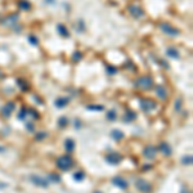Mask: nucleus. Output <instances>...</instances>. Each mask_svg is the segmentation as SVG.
<instances>
[{"mask_svg":"<svg viewBox=\"0 0 193 193\" xmlns=\"http://www.w3.org/2000/svg\"><path fill=\"white\" fill-rule=\"evenodd\" d=\"M67 124H68V119L66 116H61L59 119H58V126H59V127L67 126Z\"/></svg>","mask_w":193,"mask_h":193,"instance_id":"obj_24","label":"nucleus"},{"mask_svg":"<svg viewBox=\"0 0 193 193\" xmlns=\"http://www.w3.org/2000/svg\"><path fill=\"white\" fill-rule=\"evenodd\" d=\"M156 153H157V148L153 146H148L144 148V151H143V154L149 160H153L154 156H156Z\"/></svg>","mask_w":193,"mask_h":193,"instance_id":"obj_10","label":"nucleus"},{"mask_svg":"<svg viewBox=\"0 0 193 193\" xmlns=\"http://www.w3.org/2000/svg\"><path fill=\"white\" fill-rule=\"evenodd\" d=\"M19 18V15L18 14H10L8 15V17H5L3 21H2V23H4V26H10V25H15V22L18 21Z\"/></svg>","mask_w":193,"mask_h":193,"instance_id":"obj_13","label":"nucleus"},{"mask_svg":"<svg viewBox=\"0 0 193 193\" xmlns=\"http://www.w3.org/2000/svg\"><path fill=\"white\" fill-rule=\"evenodd\" d=\"M17 84L19 85V88H21V89H22V90H25V92H26V90H27V89H29V86H27V84H26L25 81L22 83V80H21V79H18V80H17Z\"/></svg>","mask_w":193,"mask_h":193,"instance_id":"obj_28","label":"nucleus"},{"mask_svg":"<svg viewBox=\"0 0 193 193\" xmlns=\"http://www.w3.org/2000/svg\"><path fill=\"white\" fill-rule=\"evenodd\" d=\"M166 56L170 57V58H174V59H178V58L180 57L178 49H176V48H174V46H170V48H168V49H166Z\"/></svg>","mask_w":193,"mask_h":193,"instance_id":"obj_15","label":"nucleus"},{"mask_svg":"<svg viewBox=\"0 0 193 193\" xmlns=\"http://www.w3.org/2000/svg\"><path fill=\"white\" fill-rule=\"evenodd\" d=\"M135 119H137V113H135V112L131 111V110H127L125 116H124V122H131Z\"/></svg>","mask_w":193,"mask_h":193,"instance_id":"obj_17","label":"nucleus"},{"mask_svg":"<svg viewBox=\"0 0 193 193\" xmlns=\"http://www.w3.org/2000/svg\"><path fill=\"white\" fill-rule=\"evenodd\" d=\"M45 3H48V4H52V3H54V0H45Z\"/></svg>","mask_w":193,"mask_h":193,"instance_id":"obj_36","label":"nucleus"},{"mask_svg":"<svg viewBox=\"0 0 193 193\" xmlns=\"http://www.w3.org/2000/svg\"><path fill=\"white\" fill-rule=\"evenodd\" d=\"M75 141L73 139H71V138H67L66 141H64V148H66V151L67 152H72L73 149H75Z\"/></svg>","mask_w":193,"mask_h":193,"instance_id":"obj_18","label":"nucleus"},{"mask_svg":"<svg viewBox=\"0 0 193 193\" xmlns=\"http://www.w3.org/2000/svg\"><path fill=\"white\" fill-rule=\"evenodd\" d=\"M139 107H141V110L144 112V113H151L152 111L156 110V102L151 98H142L139 100Z\"/></svg>","mask_w":193,"mask_h":193,"instance_id":"obj_2","label":"nucleus"},{"mask_svg":"<svg viewBox=\"0 0 193 193\" xmlns=\"http://www.w3.org/2000/svg\"><path fill=\"white\" fill-rule=\"evenodd\" d=\"M68 102H69L68 98H64V96H59V98H57V99L54 100V106L57 107V108H63L64 106H67V104H68Z\"/></svg>","mask_w":193,"mask_h":193,"instance_id":"obj_16","label":"nucleus"},{"mask_svg":"<svg viewBox=\"0 0 193 193\" xmlns=\"http://www.w3.org/2000/svg\"><path fill=\"white\" fill-rule=\"evenodd\" d=\"M129 12H130V14L133 15L134 18H141L142 15L144 14L143 9L139 7L138 4H131V5H129Z\"/></svg>","mask_w":193,"mask_h":193,"instance_id":"obj_8","label":"nucleus"},{"mask_svg":"<svg viewBox=\"0 0 193 193\" xmlns=\"http://www.w3.org/2000/svg\"><path fill=\"white\" fill-rule=\"evenodd\" d=\"M160 29H161V31H162L164 34L169 35V36L175 37V36H179L180 35V31L176 27H174V26H171L170 23H161L160 25Z\"/></svg>","mask_w":193,"mask_h":193,"instance_id":"obj_4","label":"nucleus"},{"mask_svg":"<svg viewBox=\"0 0 193 193\" xmlns=\"http://www.w3.org/2000/svg\"><path fill=\"white\" fill-rule=\"evenodd\" d=\"M112 184L116 185V187H119L120 189H126L127 188V181L124 179V178H121V176H115L113 179H112Z\"/></svg>","mask_w":193,"mask_h":193,"instance_id":"obj_9","label":"nucleus"},{"mask_svg":"<svg viewBox=\"0 0 193 193\" xmlns=\"http://www.w3.org/2000/svg\"><path fill=\"white\" fill-rule=\"evenodd\" d=\"M111 138L115 139V141H121V139L124 138V133L119 130V129H115V130L111 131Z\"/></svg>","mask_w":193,"mask_h":193,"instance_id":"obj_19","label":"nucleus"},{"mask_svg":"<svg viewBox=\"0 0 193 193\" xmlns=\"http://www.w3.org/2000/svg\"><path fill=\"white\" fill-rule=\"evenodd\" d=\"M30 180H31L32 184H35L37 187H41V188H48V185H49V180L41 178V176H39V175H31Z\"/></svg>","mask_w":193,"mask_h":193,"instance_id":"obj_6","label":"nucleus"},{"mask_svg":"<svg viewBox=\"0 0 193 193\" xmlns=\"http://www.w3.org/2000/svg\"><path fill=\"white\" fill-rule=\"evenodd\" d=\"M29 41L31 42L32 45H37V44H39V40H37V37L34 36V35H30V36H29Z\"/></svg>","mask_w":193,"mask_h":193,"instance_id":"obj_30","label":"nucleus"},{"mask_svg":"<svg viewBox=\"0 0 193 193\" xmlns=\"http://www.w3.org/2000/svg\"><path fill=\"white\" fill-rule=\"evenodd\" d=\"M149 168H151V166H149V165H148V166H144V168H143V170H144V171H146V170H149Z\"/></svg>","mask_w":193,"mask_h":193,"instance_id":"obj_38","label":"nucleus"},{"mask_svg":"<svg viewBox=\"0 0 193 193\" xmlns=\"http://www.w3.org/2000/svg\"><path fill=\"white\" fill-rule=\"evenodd\" d=\"M106 161L111 165H119L121 161H122V156L120 153H116V152H111L106 156Z\"/></svg>","mask_w":193,"mask_h":193,"instance_id":"obj_7","label":"nucleus"},{"mask_svg":"<svg viewBox=\"0 0 193 193\" xmlns=\"http://www.w3.org/2000/svg\"><path fill=\"white\" fill-rule=\"evenodd\" d=\"M26 115H27V110L22 108V110L19 111V113H18V120H25L26 119Z\"/></svg>","mask_w":193,"mask_h":193,"instance_id":"obj_27","label":"nucleus"},{"mask_svg":"<svg viewBox=\"0 0 193 193\" xmlns=\"http://www.w3.org/2000/svg\"><path fill=\"white\" fill-rule=\"evenodd\" d=\"M2 77H4V75H3V72H2V71H0V79H2Z\"/></svg>","mask_w":193,"mask_h":193,"instance_id":"obj_40","label":"nucleus"},{"mask_svg":"<svg viewBox=\"0 0 193 193\" xmlns=\"http://www.w3.org/2000/svg\"><path fill=\"white\" fill-rule=\"evenodd\" d=\"M180 104H181V99H176V102H175V110L176 111L180 110Z\"/></svg>","mask_w":193,"mask_h":193,"instance_id":"obj_34","label":"nucleus"},{"mask_svg":"<svg viewBox=\"0 0 193 193\" xmlns=\"http://www.w3.org/2000/svg\"><path fill=\"white\" fill-rule=\"evenodd\" d=\"M56 164H57L58 169H61L63 171H67V170H69L73 166V160L69 156H61V157L57 158Z\"/></svg>","mask_w":193,"mask_h":193,"instance_id":"obj_3","label":"nucleus"},{"mask_svg":"<svg viewBox=\"0 0 193 193\" xmlns=\"http://www.w3.org/2000/svg\"><path fill=\"white\" fill-rule=\"evenodd\" d=\"M94 193H100V192H94Z\"/></svg>","mask_w":193,"mask_h":193,"instance_id":"obj_41","label":"nucleus"},{"mask_svg":"<svg viewBox=\"0 0 193 193\" xmlns=\"http://www.w3.org/2000/svg\"><path fill=\"white\" fill-rule=\"evenodd\" d=\"M106 117H107V119H108L110 121H115V120H116V117H117L116 111H115V110H110L108 112H107Z\"/></svg>","mask_w":193,"mask_h":193,"instance_id":"obj_23","label":"nucleus"},{"mask_svg":"<svg viewBox=\"0 0 193 193\" xmlns=\"http://www.w3.org/2000/svg\"><path fill=\"white\" fill-rule=\"evenodd\" d=\"M135 187H137V189L139 191V192H142V193H149L152 191V187H151V184L149 183H147L144 179H137L135 180Z\"/></svg>","mask_w":193,"mask_h":193,"instance_id":"obj_5","label":"nucleus"},{"mask_svg":"<svg viewBox=\"0 0 193 193\" xmlns=\"http://www.w3.org/2000/svg\"><path fill=\"white\" fill-rule=\"evenodd\" d=\"M134 85H135V88H138V89L149 90L153 86V79L151 76H148V75H147V76H141L139 79L135 80Z\"/></svg>","mask_w":193,"mask_h":193,"instance_id":"obj_1","label":"nucleus"},{"mask_svg":"<svg viewBox=\"0 0 193 193\" xmlns=\"http://www.w3.org/2000/svg\"><path fill=\"white\" fill-rule=\"evenodd\" d=\"M46 137V133H44V131H41V133H39V134H36V141H42Z\"/></svg>","mask_w":193,"mask_h":193,"instance_id":"obj_32","label":"nucleus"},{"mask_svg":"<svg viewBox=\"0 0 193 193\" xmlns=\"http://www.w3.org/2000/svg\"><path fill=\"white\" fill-rule=\"evenodd\" d=\"M181 162L184 165H192V156H184L181 158Z\"/></svg>","mask_w":193,"mask_h":193,"instance_id":"obj_29","label":"nucleus"},{"mask_svg":"<svg viewBox=\"0 0 193 193\" xmlns=\"http://www.w3.org/2000/svg\"><path fill=\"white\" fill-rule=\"evenodd\" d=\"M49 180L53 181V183H59V181H61V176L57 175V174H50L49 175Z\"/></svg>","mask_w":193,"mask_h":193,"instance_id":"obj_25","label":"nucleus"},{"mask_svg":"<svg viewBox=\"0 0 193 193\" xmlns=\"http://www.w3.org/2000/svg\"><path fill=\"white\" fill-rule=\"evenodd\" d=\"M72 178L76 180V181H81V180L85 179V174L83 173V171H76V173H73Z\"/></svg>","mask_w":193,"mask_h":193,"instance_id":"obj_22","label":"nucleus"},{"mask_svg":"<svg viewBox=\"0 0 193 193\" xmlns=\"http://www.w3.org/2000/svg\"><path fill=\"white\" fill-rule=\"evenodd\" d=\"M18 7L23 10H30L31 9V4L27 2V0H19L18 2Z\"/></svg>","mask_w":193,"mask_h":193,"instance_id":"obj_21","label":"nucleus"},{"mask_svg":"<svg viewBox=\"0 0 193 193\" xmlns=\"http://www.w3.org/2000/svg\"><path fill=\"white\" fill-rule=\"evenodd\" d=\"M57 31L59 32V35L61 36H63V37H68L69 36V32H68V30L64 27V25H62V23H59L57 26Z\"/></svg>","mask_w":193,"mask_h":193,"instance_id":"obj_20","label":"nucleus"},{"mask_svg":"<svg viewBox=\"0 0 193 193\" xmlns=\"http://www.w3.org/2000/svg\"><path fill=\"white\" fill-rule=\"evenodd\" d=\"M72 59H73L75 62L80 61V59H81V53H80V52H75V53H73V57H72Z\"/></svg>","mask_w":193,"mask_h":193,"instance_id":"obj_31","label":"nucleus"},{"mask_svg":"<svg viewBox=\"0 0 193 193\" xmlns=\"http://www.w3.org/2000/svg\"><path fill=\"white\" fill-rule=\"evenodd\" d=\"M157 151H160L161 153H164L165 156H170V154H171V152H173V151H171L170 144H168L166 142H162V143L160 144V146L157 147Z\"/></svg>","mask_w":193,"mask_h":193,"instance_id":"obj_14","label":"nucleus"},{"mask_svg":"<svg viewBox=\"0 0 193 193\" xmlns=\"http://www.w3.org/2000/svg\"><path fill=\"white\" fill-rule=\"evenodd\" d=\"M27 129H29V131H34V130H35V127L32 126L31 124H29V125H27Z\"/></svg>","mask_w":193,"mask_h":193,"instance_id":"obj_35","label":"nucleus"},{"mask_svg":"<svg viewBox=\"0 0 193 193\" xmlns=\"http://www.w3.org/2000/svg\"><path fill=\"white\" fill-rule=\"evenodd\" d=\"M154 92H156V95L161 100H165L166 98H168V90H166V88L164 86V85H157L156 89H154Z\"/></svg>","mask_w":193,"mask_h":193,"instance_id":"obj_11","label":"nucleus"},{"mask_svg":"<svg viewBox=\"0 0 193 193\" xmlns=\"http://www.w3.org/2000/svg\"><path fill=\"white\" fill-rule=\"evenodd\" d=\"M2 152H4V147L0 146V153H2Z\"/></svg>","mask_w":193,"mask_h":193,"instance_id":"obj_39","label":"nucleus"},{"mask_svg":"<svg viewBox=\"0 0 193 193\" xmlns=\"http://www.w3.org/2000/svg\"><path fill=\"white\" fill-rule=\"evenodd\" d=\"M76 126H77L76 129H80V121L79 120H76Z\"/></svg>","mask_w":193,"mask_h":193,"instance_id":"obj_37","label":"nucleus"},{"mask_svg":"<svg viewBox=\"0 0 193 193\" xmlns=\"http://www.w3.org/2000/svg\"><path fill=\"white\" fill-rule=\"evenodd\" d=\"M106 68H107V71H108V73H111V75H112V73H116V72H117V68H115V67L107 66Z\"/></svg>","mask_w":193,"mask_h":193,"instance_id":"obj_33","label":"nucleus"},{"mask_svg":"<svg viewBox=\"0 0 193 193\" xmlns=\"http://www.w3.org/2000/svg\"><path fill=\"white\" fill-rule=\"evenodd\" d=\"M86 108L89 111H103V106H95V104H92V106H88Z\"/></svg>","mask_w":193,"mask_h":193,"instance_id":"obj_26","label":"nucleus"},{"mask_svg":"<svg viewBox=\"0 0 193 193\" xmlns=\"http://www.w3.org/2000/svg\"><path fill=\"white\" fill-rule=\"evenodd\" d=\"M13 111H14V103L13 102H8V103L2 108V115L4 117H9L10 115H12Z\"/></svg>","mask_w":193,"mask_h":193,"instance_id":"obj_12","label":"nucleus"}]
</instances>
